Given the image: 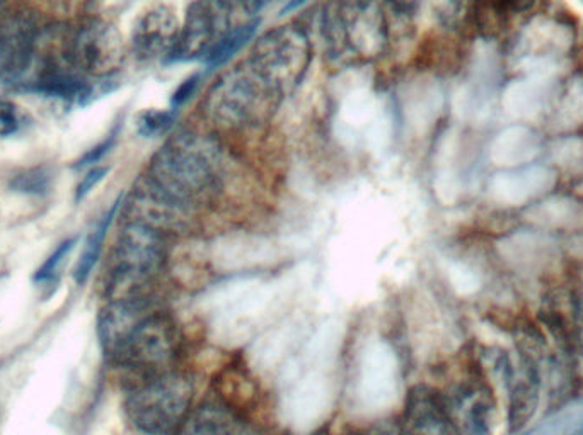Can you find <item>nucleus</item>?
<instances>
[{"label": "nucleus", "mask_w": 583, "mask_h": 435, "mask_svg": "<svg viewBox=\"0 0 583 435\" xmlns=\"http://www.w3.org/2000/svg\"><path fill=\"white\" fill-rule=\"evenodd\" d=\"M175 123L173 111H160V109H147L136 116V130L144 138H156L164 135Z\"/></svg>", "instance_id": "nucleus-19"}, {"label": "nucleus", "mask_w": 583, "mask_h": 435, "mask_svg": "<svg viewBox=\"0 0 583 435\" xmlns=\"http://www.w3.org/2000/svg\"><path fill=\"white\" fill-rule=\"evenodd\" d=\"M231 12L216 0H194L186 9L178 46L170 62L209 60L231 33Z\"/></svg>", "instance_id": "nucleus-8"}, {"label": "nucleus", "mask_w": 583, "mask_h": 435, "mask_svg": "<svg viewBox=\"0 0 583 435\" xmlns=\"http://www.w3.org/2000/svg\"><path fill=\"white\" fill-rule=\"evenodd\" d=\"M483 2H498V4L507 5V0H483Z\"/></svg>", "instance_id": "nucleus-32"}, {"label": "nucleus", "mask_w": 583, "mask_h": 435, "mask_svg": "<svg viewBox=\"0 0 583 435\" xmlns=\"http://www.w3.org/2000/svg\"><path fill=\"white\" fill-rule=\"evenodd\" d=\"M194 388L175 372L141 379L127 394L130 424L144 435H173L190 413Z\"/></svg>", "instance_id": "nucleus-4"}, {"label": "nucleus", "mask_w": 583, "mask_h": 435, "mask_svg": "<svg viewBox=\"0 0 583 435\" xmlns=\"http://www.w3.org/2000/svg\"><path fill=\"white\" fill-rule=\"evenodd\" d=\"M321 34L331 57L365 64L386 52V15L375 0H328L321 14Z\"/></svg>", "instance_id": "nucleus-2"}, {"label": "nucleus", "mask_w": 583, "mask_h": 435, "mask_svg": "<svg viewBox=\"0 0 583 435\" xmlns=\"http://www.w3.org/2000/svg\"><path fill=\"white\" fill-rule=\"evenodd\" d=\"M222 152L197 133H179L152 155L148 174L156 185L186 203H204L219 189Z\"/></svg>", "instance_id": "nucleus-1"}, {"label": "nucleus", "mask_w": 583, "mask_h": 435, "mask_svg": "<svg viewBox=\"0 0 583 435\" xmlns=\"http://www.w3.org/2000/svg\"><path fill=\"white\" fill-rule=\"evenodd\" d=\"M371 435H409L405 425L396 424V422H384L380 427H375Z\"/></svg>", "instance_id": "nucleus-27"}, {"label": "nucleus", "mask_w": 583, "mask_h": 435, "mask_svg": "<svg viewBox=\"0 0 583 435\" xmlns=\"http://www.w3.org/2000/svg\"><path fill=\"white\" fill-rule=\"evenodd\" d=\"M280 98L248 62L216 79L201 101V111L220 129H244L268 120Z\"/></svg>", "instance_id": "nucleus-3"}, {"label": "nucleus", "mask_w": 583, "mask_h": 435, "mask_svg": "<svg viewBox=\"0 0 583 435\" xmlns=\"http://www.w3.org/2000/svg\"><path fill=\"white\" fill-rule=\"evenodd\" d=\"M311 58L306 31L284 24L266 31L254 42L248 62L278 94L285 96L302 82Z\"/></svg>", "instance_id": "nucleus-5"}, {"label": "nucleus", "mask_w": 583, "mask_h": 435, "mask_svg": "<svg viewBox=\"0 0 583 435\" xmlns=\"http://www.w3.org/2000/svg\"><path fill=\"white\" fill-rule=\"evenodd\" d=\"M173 435H256L244 427L228 410L207 405L186 415Z\"/></svg>", "instance_id": "nucleus-15"}, {"label": "nucleus", "mask_w": 583, "mask_h": 435, "mask_svg": "<svg viewBox=\"0 0 583 435\" xmlns=\"http://www.w3.org/2000/svg\"><path fill=\"white\" fill-rule=\"evenodd\" d=\"M198 83H200V76H194L190 77V79H186L185 82L178 87L175 96H173V101H170L173 108H179V105L185 104V102L195 94V90L198 89Z\"/></svg>", "instance_id": "nucleus-26"}, {"label": "nucleus", "mask_w": 583, "mask_h": 435, "mask_svg": "<svg viewBox=\"0 0 583 435\" xmlns=\"http://www.w3.org/2000/svg\"><path fill=\"white\" fill-rule=\"evenodd\" d=\"M4 74H8V70H6L4 57H2V52H0V76H4Z\"/></svg>", "instance_id": "nucleus-31"}, {"label": "nucleus", "mask_w": 583, "mask_h": 435, "mask_svg": "<svg viewBox=\"0 0 583 435\" xmlns=\"http://www.w3.org/2000/svg\"><path fill=\"white\" fill-rule=\"evenodd\" d=\"M108 172H110V167H95V169L89 170L86 177L80 180V185L77 186L76 203H80L108 176Z\"/></svg>", "instance_id": "nucleus-23"}, {"label": "nucleus", "mask_w": 583, "mask_h": 435, "mask_svg": "<svg viewBox=\"0 0 583 435\" xmlns=\"http://www.w3.org/2000/svg\"><path fill=\"white\" fill-rule=\"evenodd\" d=\"M573 313H575L576 332H579L580 341L583 342V293L576 297Z\"/></svg>", "instance_id": "nucleus-28"}, {"label": "nucleus", "mask_w": 583, "mask_h": 435, "mask_svg": "<svg viewBox=\"0 0 583 435\" xmlns=\"http://www.w3.org/2000/svg\"><path fill=\"white\" fill-rule=\"evenodd\" d=\"M77 241H79V238L73 237L68 238V241L62 242V244L58 245L57 250H55L54 254L48 257V260L36 270L34 282H38V285H50V282L55 281L58 276V269H61L64 260L67 259L68 254H70L73 248L76 247Z\"/></svg>", "instance_id": "nucleus-20"}, {"label": "nucleus", "mask_w": 583, "mask_h": 435, "mask_svg": "<svg viewBox=\"0 0 583 435\" xmlns=\"http://www.w3.org/2000/svg\"><path fill=\"white\" fill-rule=\"evenodd\" d=\"M52 186V172L46 167H34L18 174L11 180V189L21 194H45Z\"/></svg>", "instance_id": "nucleus-18"}, {"label": "nucleus", "mask_w": 583, "mask_h": 435, "mask_svg": "<svg viewBox=\"0 0 583 435\" xmlns=\"http://www.w3.org/2000/svg\"><path fill=\"white\" fill-rule=\"evenodd\" d=\"M402 424L409 435H459L442 394L424 384L409 390Z\"/></svg>", "instance_id": "nucleus-13"}, {"label": "nucleus", "mask_w": 583, "mask_h": 435, "mask_svg": "<svg viewBox=\"0 0 583 435\" xmlns=\"http://www.w3.org/2000/svg\"><path fill=\"white\" fill-rule=\"evenodd\" d=\"M114 135H111L110 138L105 140V142L99 143L98 147L91 148L88 154L84 155L82 158H79V161L76 164V169H82V167L92 166V164H98L105 155L110 152V148L113 147Z\"/></svg>", "instance_id": "nucleus-25"}, {"label": "nucleus", "mask_w": 583, "mask_h": 435, "mask_svg": "<svg viewBox=\"0 0 583 435\" xmlns=\"http://www.w3.org/2000/svg\"><path fill=\"white\" fill-rule=\"evenodd\" d=\"M539 0H507V8L510 11L526 12L535 8Z\"/></svg>", "instance_id": "nucleus-30"}, {"label": "nucleus", "mask_w": 583, "mask_h": 435, "mask_svg": "<svg viewBox=\"0 0 583 435\" xmlns=\"http://www.w3.org/2000/svg\"><path fill=\"white\" fill-rule=\"evenodd\" d=\"M23 126L21 109L8 99H0V138L15 135Z\"/></svg>", "instance_id": "nucleus-21"}, {"label": "nucleus", "mask_w": 583, "mask_h": 435, "mask_svg": "<svg viewBox=\"0 0 583 435\" xmlns=\"http://www.w3.org/2000/svg\"><path fill=\"white\" fill-rule=\"evenodd\" d=\"M216 2H219L220 5H224L231 14L234 11H241L253 18L256 12L262 11L266 0H216Z\"/></svg>", "instance_id": "nucleus-24"}, {"label": "nucleus", "mask_w": 583, "mask_h": 435, "mask_svg": "<svg viewBox=\"0 0 583 435\" xmlns=\"http://www.w3.org/2000/svg\"><path fill=\"white\" fill-rule=\"evenodd\" d=\"M443 402L459 435H492L495 403L485 384L462 381L443 397Z\"/></svg>", "instance_id": "nucleus-12"}, {"label": "nucleus", "mask_w": 583, "mask_h": 435, "mask_svg": "<svg viewBox=\"0 0 583 435\" xmlns=\"http://www.w3.org/2000/svg\"><path fill=\"white\" fill-rule=\"evenodd\" d=\"M433 11L443 23L454 24L466 11V0H430Z\"/></svg>", "instance_id": "nucleus-22"}, {"label": "nucleus", "mask_w": 583, "mask_h": 435, "mask_svg": "<svg viewBox=\"0 0 583 435\" xmlns=\"http://www.w3.org/2000/svg\"><path fill=\"white\" fill-rule=\"evenodd\" d=\"M575 435H583V428H582V431H580V432H576V434H575Z\"/></svg>", "instance_id": "nucleus-33"}, {"label": "nucleus", "mask_w": 583, "mask_h": 435, "mask_svg": "<svg viewBox=\"0 0 583 435\" xmlns=\"http://www.w3.org/2000/svg\"><path fill=\"white\" fill-rule=\"evenodd\" d=\"M178 353V332L175 323L163 313H148L136 325L123 349L113 362L130 371L139 372L142 379L161 375Z\"/></svg>", "instance_id": "nucleus-6"}, {"label": "nucleus", "mask_w": 583, "mask_h": 435, "mask_svg": "<svg viewBox=\"0 0 583 435\" xmlns=\"http://www.w3.org/2000/svg\"><path fill=\"white\" fill-rule=\"evenodd\" d=\"M74 60L89 76H111L125 60L122 33L107 21H95L84 26L74 42Z\"/></svg>", "instance_id": "nucleus-9"}, {"label": "nucleus", "mask_w": 583, "mask_h": 435, "mask_svg": "<svg viewBox=\"0 0 583 435\" xmlns=\"http://www.w3.org/2000/svg\"><path fill=\"white\" fill-rule=\"evenodd\" d=\"M166 259L163 233L141 223L127 222L114 248L113 269L130 270L156 279Z\"/></svg>", "instance_id": "nucleus-10"}, {"label": "nucleus", "mask_w": 583, "mask_h": 435, "mask_svg": "<svg viewBox=\"0 0 583 435\" xmlns=\"http://www.w3.org/2000/svg\"><path fill=\"white\" fill-rule=\"evenodd\" d=\"M394 9H398L399 12H414L417 11L418 5L421 4V0H387Z\"/></svg>", "instance_id": "nucleus-29"}, {"label": "nucleus", "mask_w": 583, "mask_h": 435, "mask_svg": "<svg viewBox=\"0 0 583 435\" xmlns=\"http://www.w3.org/2000/svg\"><path fill=\"white\" fill-rule=\"evenodd\" d=\"M122 204L123 198L120 196L114 201L113 207L110 208V211L99 220L98 225L89 233L82 256H80L76 270H74V279H76L77 285H84V282L88 281L89 276H91L92 269H95L96 263H98L99 256H101L102 244H105V238H107L108 230H110L113 217L117 216L118 210H120Z\"/></svg>", "instance_id": "nucleus-16"}, {"label": "nucleus", "mask_w": 583, "mask_h": 435, "mask_svg": "<svg viewBox=\"0 0 583 435\" xmlns=\"http://www.w3.org/2000/svg\"><path fill=\"white\" fill-rule=\"evenodd\" d=\"M148 315L145 301H108L99 312L98 335L102 350L111 360L123 349L136 325Z\"/></svg>", "instance_id": "nucleus-14"}, {"label": "nucleus", "mask_w": 583, "mask_h": 435, "mask_svg": "<svg viewBox=\"0 0 583 435\" xmlns=\"http://www.w3.org/2000/svg\"><path fill=\"white\" fill-rule=\"evenodd\" d=\"M197 208L170 194L151 177H142L125 201L127 222L141 223L163 235H183L197 223Z\"/></svg>", "instance_id": "nucleus-7"}, {"label": "nucleus", "mask_w": 583, "mask_h": 435, "mask_svg": "<svg viewBox=\"0 0 583 435\" xmlns=\"http://www.w3.org/2000/svg\"><path fill=\"white\" fill-rule=\"evenodd\" d=\"M260 21H251V23L243 24L238 30L231 31L228 34V38L222 42V45L212 53V57L209 58V65L212 67H219V65L226 64L229 58L234 57L239 49L243 48L244 45L253 40L256 27H258Z\"/></svg>", "instance_id": "nucleus-17"}, {"label": "nucleus", "mask_w": 583, "mask_h": 435, "mask_svg": "<svg viewBox=\"0 0 583 435\" xmlns=\"http://www.w3.org/2000/svg\"><path fill=\"white\" fill-rule=\"evenodd\" d=\"M182 23L175 9L154 5L133 24L132 46L142 60L170 62L178 46Z\"/></svg>", "instance_id": "nucleus-11"}]
</instances>
